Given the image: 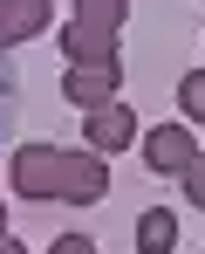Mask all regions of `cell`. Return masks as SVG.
<instances>
[{
	"instance_id": "cell-1",
	"label": "cell",
	"mask_w": 205,
	"mask_h": 254,
	"mask_svg": "<svg viewBox=\"0 0 205 254\" xmlns=\"http://www.w3.org/2000/svg\"><path fill=\"white\" fill-rule=\"evenodd\" d=\"M7 186L21 199H69V206H96L110 192V165L96 151H55V144H21Z\"/></svg>"
},
{
	"instance_id": "cell-2",
	"label": "cell",
	"mask_w": 205,
	"mask_h": 254,
	"mask_svg": "<svg viewBox=\"0 0 205 254\" xmlns=\"http://www.w3.org/2000/svg\"><path fill=\"white\" fill-rule=\"evenodd\" d=\"M192 158H199V137H192V124H158V130H144V165H151V172L178 179Z\"/></svg>"
},
{
	"instance_id": "cell-3",
	"label": "cell",
	"mask_w": 205,
	"mask_h": 254,
	"mask_svg": "<svg viewBox=\"0 0 205 254\" xmlns=\"http://www.w3.org/2000/svg\"><path fill=\"white\" fill-rule=\"evenodd\" d=\"M117 83H123V55L117 62H96V69H69L62 76V96L76 110H103V103H117Z\"/></svg>"
},
{
	"instance_id": "cell-4",
	"label": "cell",
	"mask_w": 205,
	"mask_h": 254,
	"mask_svg": "<svg viewBox=\"0 0 205 254\" xmlns=\"http://www.w3.org/2000/svg\"><path fill=\"white\" fill-rule=\"evenodd\" d=\"M62 55L76 62V69H96V62H117V28H96V21H69L62 35Z\"/></svg>"
},
{
	"instance_id": "cell-5",
	"label": "cell",
	"mask_w": 205,
	"mask_h": 254,
	"mask_svg": "<svg viewBox=\"0 0 205 254\" xmlns=\"http://www.w3.org/2000/svg\"><path fill=\"white\" fill-rule=\"evenodd\" d=\"M82 137H89V151H96V158H103V151L117 158L123 144L137 137V117H130L123 103H103V110H89V124H82Z\"/></svg>"
},
{
	"instance_id": "cell-6",
	"label": "cell",
	"mask_w": 205,
	"mask_h": 254,
	"mask_svg": "<svg viewBox=\"0 0 205 254\" xmlns=\"http://www.w3.org/2000/svg\"><path fill=\"white\" fill-rule=\"evenodd\" d=\"M48 21H55L48 0H0V55H7L14 42H35Z\"/></svg>"
},
{
	"instance_id": "cell-7",
	"label": "cell",
	"mask_w": 205,
	"mask_h": 254,
	"mask_svg": "<svg viewBox=\"0 0 205 254\" xmlns=\"http://www.w3.org/2000/svg\"><path fill=\"white\" fill-rule=\"evenodd\" d=\"M178 248V220L164 206H151V213H137V254H171Z\"/></svg>"
},
{
	"instance_id": "cell-8",
	"label": "cell",
	"mask_w": 205,
	"mask_h": 254,
	"mask_svg": "<svg viewBox=\"0 0 205 254\" xmlns=\"http://www.w3.org/2000/svg\"><path fill=\"white\" fill-rule=\"evenodd\" d=\"M76 21H96V28H123V21H130V0H76Z\"/></svg>"
},
{
	"instance_id": "cell-9",
	"label": "cell",
	"mask_w": 205,
	"mask_h": 254,
	"mask_svg": "<svg viewBox=\"0 0 205 254\" xmlns=\"http://www.w3.org/2000/svg\"><path fill=\"white\" fill-rule=\"evenodd\" d=\"M178 110H185V124H205V69L178 76Z\"/></svg>"
},
{
	"instance_id": "cell-10",
	"label": "cell",
	"mask_w": 205,
	"mask_h": 254,
	"mask_svg": "<svg viewBox=\"0 0 205 254\" xmlns=\"http://www.w3.org/2000/svg\"><path fill=\"white\" fill-rule=\"evenodd\" d=\"M178 179H185V199H192V206H205V151H199L185 172H178Z\"/></svg>"
},
{
	"instance_id": "cell-11",
	"label": "cell",
	"mask_w": 205,
	"mask_h": 254,
	"mask_svg": "<svg viewBox=\"0 0 205 254\" xmlns=\"http://www.w3.org/2000/svg\"><path fill=\"white\" fill-rule=\"evenodd\" d=\"M48 254H96V241H89V234H55Z\"/></svg>"
},
{
	"instance_id": "cell-12",
	"label": "cell",
	"mask_w": 205,
	"mask_h": 254,
	"mask_svg": "<svg viewBox=\"0 0 205 254\" xmlns=\"http://www.w3.org/2000/svg\"><path fill=\"white\" fill-rule=\"evenodd\" d=\"M7 117H14V69L0 62V124H7Z\"/></svg>"
},
{
	"instance_id": "cell-13",
	"label": "cell",
	"mask_w": 205,
	"mask_h": 254,
	"mask_svg": "<svg viewBox=\"0 0 205 254\" xmlns=\"http://www.w3.org/2000/svg\"><path fill=\"white\" fill-rule=\"evenodd\" d=\"M0 254H28V248H21V241H7V234H0Z\"/></svg>"
},
{
	"instance_id": "cell-14",
	"label": "cell",
	"mask_w": 205,
	"mask_h": 254,
	"mask_svg": "<svg viewBox=\"0 0 205 254\" xmlns=\"http://www.w3.org/2000/svg\"><path fill=\"white\" fill-rule=\"evenodd\" d=\"M0 234H7V199H0Z\"/></svg>"
}]
</instances>
